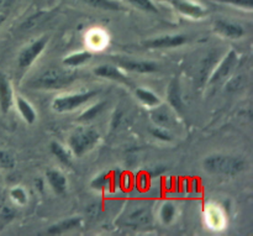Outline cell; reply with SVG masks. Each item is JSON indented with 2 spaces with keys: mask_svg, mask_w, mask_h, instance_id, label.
Returning <instances> with one entry per match:
<instances>
[{
  "mask_svg": "<svg viewBox=\"0 0 253 236\" xmlns=\"http://www.w3.org/2000/svg\"><path fill=\"white\" fill-rule=\"evenodd\" d=\"M77 78V74L69 69L47 68L29 82V86L36 89H61L69 86Z\"/></svg>",
  "mask_w": 253,
  "mask_h": 236,
  "instance_id": "1",
  "label": "cell"
},
{
  "mask_svg": "<svg viewBox=\"0 0 253 236\" xmlns=\"http://www.w3.org/2000/svg\"><path fill=\"white\" fill-rule=\"evenodd\" d=\"M203 166L211 175L235 176L245 170L246 161L240 157H234V156L214 153L205 158Z\"/></svg>",
  "mask_w": 253,
  "mask_h": 236,
  "instance_id": "2",
  "label": "cell"
},
{
  "mask_svg": "<svg viewBox=\"0 0 253 236\" xmlns=\"http://www.w3.org/2000/svg\"><path fill=\"white\" fill-rule=\"evenodd\" d=\"M100 141V135L98 130L93 128H78L71 134L68 139V146L72 155L77 157L84 156L89 151L93 150Z\"/></svg>",
  "mask_w": 253,
  "mask_h": 236,
  "instance_id": "3",
  "label": "cell"
},
{
  "mask_svg": "<svg viewBox=\"0 0 253 236\" xmlns=\"http://www.w3.org/2000/svg\"><path fill=\"white\" fill-rule=\"evenodd\" d=\"M99 94L98 91H86L82 93L67 94V95H59L53 99L52 101V110L58 114L69 113L79 109L81 106L85 105L88 101H90L94 96Z\"/></svg>",
  "mask_w": 253,
  "mask_h": 236,
  "instance_id": "4",
  "label": "cell"
},
{
  "mask_svg": "<svg viewBox=\"0 0 253 236\" xmlns=\"http://www.w3.org/2000/svg\"><path fill=\"white\" fill-rule=\"evenodd\" d=\"M240 63V57L237 51L235 49H230L227 52L226 56L219 62L216 67L211 71L209 76V83H217V82L222 81V79H226L227 77L231 76L234 73L235 69L237 68Z\"/></svg>",
  "mask_w": 253,
  "mask_h": 236,
  "instance_id": "5",
  "label": "cell"
},
{
  "mask_svg": "<svg viewBox=\"0 0 253 236\" xmlns=\"http://www.w3.org/2000/svg\"><path fill=\"white\" fill-rule=\"evenodd\" d=\"M47 44H48V37H40V39L35 40L34 42L29 45L27 47L21 49L17 57V64L21 68H27L34 63L35 59L43 52L46 48Z\"/></svg>",
  "mask_w": 253,
  "mask_h": 236,
  "instance_id": "6",
  "label": "cell"
},
{
  "mask_svg": "<svg viewBox=\"0 0 253 236\" xmlns=\"http://www.w3.org/2000/svg\"><path fill=\"white\" fill-rule=\"evenodd\" d=\"M150 118L156 126H161L168 130L175 125L174 110L169 105H165L162 103L151 108Z\"/></svg>",
  "mask_w": 253,
  "mask_h": 236,
  "instance_id": "7",
  "label": "cell"
},
{
  "mask_svg": "<svg viewBox=\"0 0 253 236\" xmlns=\"http://www.w3.org/2000/svg\"><path fill=\"white\" fill-rule=\"evenodd\" d=\"M168 1L179 14L192 17V19H203L208 14L204 6L197 2L189 1V0H168Z\"/></svg>",
  "mask_w": 253,
  "mask_h": 236,
  "instance_id": "8",
  "label": "cell"
},
{
  "mask_svg": "<svg viewBox=\"0 0 253 236\" xmlns=\"http://www.w3.org/2000/svg\"><path fill=\"white\" fill-rule=\"evenodd\" d=\"M187 44V37L183 35H166V36L156 37L143 42L146 48H175Z\"/></svg>",
  "mask_w": 253,
  "mask_h": 236,
  "instance_id": "9",
  "label": "cell"
},
{
  "mask_svg": "<svg viewBox=\"0 0 253 236\" xmlns=\"http://www.w3.org/2000/svg\"><path fill=\"white\" fill-rule=\"evenodd\" d=\"M214 31L220 36L231 40H239L246 34L241 25L234 21H227V20H216L214 24Z\"/></svg>",
  "mask_w": 253,
  "mask_h": 236,
  "instance_id": "10",
  "label": "cell"
},
{
  "mask_svg": "<svg viewBox=\"0 0 253 236\" xmlns=\"http://www.w3.org/2000/svg\"><path fill=\"white\" fill-rule=\"evenodd\" d=\"M14 104V93L6 74L0 72V111L7 114Z\"/></svg>",
  "mask_w": 253,
  "mask_h": 236,
  "instance_id": "11",
  "label": "cell"
},
{
  "mask_svg": "<svg viewBox=\"0 0 253 236\" xmlns=\"http://www.w3.org/2000/svg\"><path fill=\"white\" fill-rule=\"evenodd\" d=\"M119 67L128 72H136L140 74L153 73L157 69V64L152 61H141V59H120Z\"/></svg>",
  "mask_w": 253,
  "mask_h": 236,
  "instance_id": "12",
  "label": "cell"
},
{
  "mask_svg": "<svg viewBox=\"0 0 253 236\" xmlns=\"http://www.w3.org/2000/svg\"><path fill=\"white\" fill-rule=\"evenodd\" d=\"M94 74L100 78L110 79V81L119 82V83H123L128 86L130 82H128L127 76L125 73H123L121 69H119L118 67L111 66V64H101V66L94 68Z\"/></svg>",
  "mask_w": 253,
  "mask_h": 236,
  "instance_id": "13",
  "label": "cell"
},
{
  "mask_svg": "<svg viewBox=\"0 0 253 236\" xmlns=\"http://www.w3.org/2000/svg\"><path fill=\"white\" fill-rule=\"evenodd\" d=\"M152 214L147 207H136L126 218V224L133 228H143L151 224Z\"/></svg>",
  "mask_w": 253,
  "mask_h": 236,
  "instance_id": "14",
  "label": "cell"
},
{
  "mask_svg": "<svg viewBox=\"0 0 253 236\" xmlns=\"http://www.w3.org/2000/svg\"><path fill=\"white\" fill-rule=\"evenodd\" d=\"M46 180L56 194H64L68 189V180L61 171L54 170V168L48 170L46 172Z\"/></svg>",
  "mask_w": 253,
  "mask_h": 236,
  "instance_id": "15",
  "label": "cell"
},
{
  "mask_svg": "<svg viewBox=\"0 0 253 236\" xmlns=\"http://www.w3.org/2000/svg\"><path fill=\"white\" fill-rule=\"evenodd\" d=\"M167 100L170 108L175 111L183 110V100H182V91H180V84L177 78H173L170 81L167 89Z\"/></svg>",
  "mask_w": 253,
  "mask_h": 236,
  "instance_id": "16",
  "label": "cell"
},
{
  "mask_svg": "<svg viewBox=\"0 0 253 236\" xmlns=\"http://www.w3.org/2000/svg\"><path fill=\"white\" fill-rule=\"evenodd\" d=\"M82 224V219L79 217H73V218H68V219L61 220L57 224L52 225V227L48 228L47 230V234L51 235H59V234H64L67 232H71V230L77 229V228L81 227Z\"/></svg>",
  "mask_w": 253,
  "mask_h": 236,
  "instance_id": "17",
  "label": "cell"
},
{
  "mask_svg": "<svg viewBox=\"0 0 253 236\" xmlns=\"http://www.w3.org/2000/svg\"><path fill=\"white\" fill-rule=\"evenodd\" d=\"M15 103H16V108L17 110H19L20 115H21V118L24 119L27 124L31 125V124H34L35 121H36L37 119L36 110H35L34 106L29 103L27 99L17 95L16 98H15Z\"/></svg>",
  "mask_w": 253,
  "mask_h": 236,
  "instance_id": "18",
  "label": "cell"
},
{
  "mask_svg": "<svg viewBox=\"0 0 253 236\" xmlns=\"http://www.w3.org/2000/svg\"><path fill=\"white\" fill-rule=\"evenodd\" d=\"M91 53L88 51H82V52H76V53H72L69 56L64 57L63 58V64L69 68H77V67H81L83 64H85L86 62H89L91 59Z\"/></svg>",
  "mask_w": 253,
  "mask_h": 236,
  "instance_id": "19",
  "label": "cell"
},
{
  "mask_svg": "<svg viewBox=\"0 0 253 236\" xmlns=\"http://www.w3.org/2000/svg\"><path fill=\"white\" fill-rule=\"evenodd\" d=\"M136 98L143 104V105L148 106V108H153V106L158 105L161 103V99L158 98L157 94L153 93L152 91L146 88H136L135 91Z\"/></svg>",
  "mask_w": 253,
  "mask_h": 236,
  "instance_id": "20",
  "label": "cell"
},
{
  "mask_svg": "<svg viewBox=\"0 0 253 236\" xmlns=\"http://www.w3.org/2000/svg\"><path fill=\"white\" fill-rule=\"evenodd\" d=\"M106 108V101H99V103H95L94 105L89 106L88 109H85L84 111H82V114L79 115L78 120L82 121V123H85V121H91L94 119L98 118Z\"/></svg>",
  "mask_w": 253,
  "mask_h": 236,
  "instance_id": "21",
  "label": "cell"
},
{
  "mask_svg": "<svg viewBox=\"0 0 253 236\" xmlns=\"http://www.w3.org/2000/svg\"><path fill=\"white\" fill-rule=\"evenodd\" d=\"M49 150H51V152L58 158L59 162H62L63 165L69 166L72 163V152L69 148H66L59 142L53 141V142L49 145Z\"/></svg>",
  "mask_w": 253,
  "mask_h": 236,
  "instance_id": "22",
  "label": "cell"
},
{
  "mask_svg": "<svg viewBox=\"0 0 253 236\" xmlns=\"http://www.w3.org/2000/svg\"><path fill=\"white\" fill-rule=\"evenodd\" d=\"M91 188L96 190H105L110 189L113 187V178H111V173L109 172H103L100 175L96 176L95 178H93L90 183Z\"/></svg>",
  "mask_w": 253,
  "mask_h": 236,
  "instance_id": "23",
  "label": "cell"
},
{
  "mask_svg": "<svg viewBox=\"0 0 253 236\" xmlns=\"http://www.w3.org/2000/svg\"><path fill=\"white\" fill-rule=\"evenodd\" d=\"M84 4L89 5L91 7H96V9L101 10H111V11H118L121 10V5L119 2L114 1V0H81Z\"/></svg>",
  "mask_w": 253,
  "mask_h": 236,
  "instance_id": "24",
  "label": "cell"
},
{
  "mask_svg": "<svg viewBox=\"0 0 253 236\" xmlns=\"http://www.w3.org/2000/svg\"><path fill=\"white\" fill-rule=\"evenodd\" d=\"M175 214H177V208L173 203L170 202H166L163 203L162 207L160 209V218L161 222L166 225L172 224L173 220H174Z\"/></svg>",
  "mask_w": 253,
  "mask_h": 236,
  "instance_id": "25",
  "label": "cell"
},
{
  "mask_svg": "<svg viewBox=\"0 0 253 236\" xmlns=\"http://www.w3.org/2000/svg\"><path fill=\"white\" fill-rule=\"evenodd\" d=\"M247 84V76L246 74H236V76H232L229 79V82L225 86V89L229 93H235V92L241 91L242 88H245Z\"/></svg>",
  "mask_w": 253,
  "mask_h": 236,
  "instance_id": "26",
  "label": "cell"
},
{
  "mask_svg": "<svg viewBox=\"0 0 253 236\" xmlns=\"http://www.w3.org/2000/svg\"><path fill=\"white\" fill-rule=\"evenodd\" d=\"M124 1L128 2L130 5L142 10V11L158 14V7L156 6L155 2H153L152 0H124Z\"/></svg>",
  "mask_w": 253,
  "mask_h": 236,
  "instance_id": "27",
  "label": "cell"
},
{
  "mask_svg": "<svg viewBox=\"0 0 253 236\" xmlns=\"http://www.w3.org/2000/svg\"><path fill=\"white\" fill-rule=\"evenodd\" d=\"M10 198L19 205H25L27 203V193L22 187L12 188L10 190Z\"/></svg>",
  "mask_w": 253,
  "mask_h": 236,
  "instance_id": "28",
  "label": "cell"
},
{
  "mask_svg": "<svg viewBox=\"0 0 253 236\" xmlns=\"http://www.w3.org/2000/svg\"><path fill=\"white\" fill-rule=\"evenodd\" d=\"M216 1L230 5V6L240 7V9L247 10V11H252L253 9V0H216Z\"/></svg>",
  "mask_w": 253,
  "mask_h": 236,
  "instance_id": "29",
  "label": "cell"
},
{
  "mask_svg": "<svg viewBox=\"0 0 253 236\" xmlns=\"http://www.w3.org/2000/svg\"><path fill=\"white\" fill-rule=\"evenodd\" d=\"M150 133L155 136L156 139L161 141H166V142H169L172 141L173 136L170 135L169 130L165 128H161V126H155V128H151L150 129Z\"/></svg>",
  "mask_w": 253,
  "mask_h": 236,
  "instance_id": "30",
  "label": "cell"
},
{
  "mask_svg": "<svg viewBox=\"0 0 253 236\" xmlns=\"http://www.w3.org/2000/svg\"><path fill=\"white\" fill-rule=\"evenodd\" d=\"M14 166V156L7 151H0V170H11Z\"/></svg>",
  "mask_w": 253,
  "mask_h": 236,
  "instance_id": "31",
  "label": "cell"
},
{
  "mask_svg": "<svg viewBox=\"0 0 253 236\" xmlns=\"http://www.w3.org/2000/svg\"><path fill=\"white\" fill-rule=\"evenodd\" d=\"M4 19H5V16H2V15H0V25H1V22L4 21Z\"/></svg>",
  "mask_w": 253,
  "mask_h": 236,
  "instance_id": "32",
  "label": "cell"
},
{
  "mask_svg": "<svg viewBox=\"0 0 253 236\" xmlns=\"http://www.w3.org/2000/svg\"><path fill=\"white\" fill-rule=\"evenodd\" d=\"M2 1V0H0V2H1Z\"/></svg>",
  "mask_w": 253,
  "mask_h": 236,
  "instance_id": "33",
  "label": "cell"
}]
</instances>
